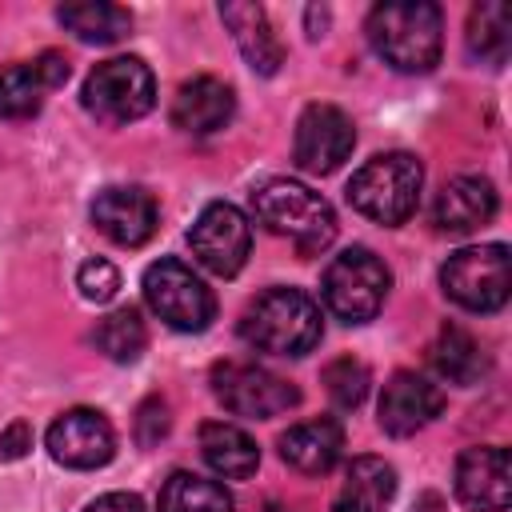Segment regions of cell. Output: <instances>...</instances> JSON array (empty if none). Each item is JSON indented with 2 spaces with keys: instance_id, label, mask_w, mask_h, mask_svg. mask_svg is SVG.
<instances>
[{
  "instance_id": "1",
  "label": "cell",
  "mask_w": 512,
  "mask_h": 512,
  "mask_svg": "<svg viewBox=\"0 0 512 512\" xmlns=\"http://www.w3.org/2000/svg\"><path fill=\"white\" fill-rule=\"evenodd\" d=\"M368 44L396 72H432L444 48V16L428 0H392L368 12Z\"/></svg>"
},
{
  "instance_id": "2",
  "label": "cell",
  "mask_w": 512,
  "mask_h": 512,
  "mask_svg": "<svg viewBox=\"0 0 512 512\" xmlns=\"http://www.w3.org/2000/svg\"><path fill=\"white\" fill-rule=\"evenodd\" d=\"M252 212H256V224H264L272 236L292 240L300 256H320L336 240L332 204L300 180H288V176L264 180L252 192Z\"/></svg>"
},
{
  "instance_id": "3",
  "label": "cell",
  "mask_w": 512,
  "mask_h": 512,
  "mask_svg": "<svg viewBox=\"0 0 512 512\" xmlns=\"http://www.w3.org/2000/svg\"><path fill=\"white\" fill-rule=\"evenodd\" d=\"M240 336L244 344H252L256 352H272V356H304L320 344L324 336V320H320V304L300 292V288H268L260 292L244 316H240Z\"/></svg>"
},
{
  "instance_id": "4",
  "label": "cell",
  "mask_w": 512,
  "mask_h": 512,
  "mask_svg": "<svg viewBox=\"0 0 512 512\" xmlns=\"http://www.w3.org/2000/svg\"><path fill=\"white\" fill-rule=\"evenodd\" d=\"M420 188H424V168L412 152H380L352 172L344 192L360 216L396 228L416 212Z\"/></svg>"
},
{
  "instance_id": "5",
  "label": "cell",
  "mask_w": 512,
  "mask_h": 512,
  "mask_svg": "<svg viewBox=\"0 0 512 512\" xmlns=\"http://www.w3.org/2000/svg\"><path fill=\"white\" fill-rule=\"evenodd\" d=\"M392 288V272L372 248H344L332 256L320 280V296L328 312L344 324H364L384 308V296Z\"/></svg>"
},
{
  "instance_id": "6",
  "label": "cell",
  "mask_w": 512,
  "mask_h": 512,
  "mask_svg": "<svg viewBox=\"0 0 512 512\" xmlns=\"http://www.w3.org/2000/svg\"><path fill=\"white\" fill-rule=\"evenodd\" d=\"M440 288L452 304L468 312H496L512 292V256L508 244H476L460 248L440 268Z\"/></svg>"
},
{
  "instance_id": "7",
  "label": "cell",
  "mask_w": 512,
  "mask_h": 512,
  "mask_svg": "<svg viewBox=\"0 0 512 512\" xmlns=\"http://www.w3.org/2000/svg\"><path fill=\"white\" fill-rule=\"evenodd\" d=\"M80 104L104 124H132L144 112H152L156 80L140 56H112L88 72Z\"/></svg>"
},
{
  "instance_id": "8",
  "label": "cell",
  "mask_w": 512,
  "mask_h": 512,
  "mask_svg": "<svg viewBox=\"0 0 512 512\" xmlns=\"http://www.w3.org/2000/svg\"><path fill=\"white\" fill-rule=\"evenodd\" d=\"M144 300L176 332H204L216 316L212 288L176 256H160L144 268Z\"/></svg>"
},
{
  "instance_id": "9",
  "label": "cell",
  "mask_w": 512,
  "mask_h": 512,
  "mask_svg": "<svg viewBox=\"0 0 512 512\" xmlns=\"http://www.w3.org/2000/svg\"><path fill=\"white\" fill-rule=\"evenodd\" d=\"M212 396L228 412L252 416V420H268L300 404V392L284 376L260 364H244V360H224L212 368Z\"/></svg>"
},
{
  "instance_id": "10",
  "label": "cell",
  "mask_w": 512,
  "mask_h": 512,
  "mask_svg": "<svg viewBox=\"0 0 512 512\" xmlns=\"http://www.w3.org/2000/svg\"><path fill=\"white\" fill-rule=\"evenodd\" d=\"M356 148V124L344 108L336 104H308L296 120V136H292V160L312 172V176H328L336 172Z\"/></svg>"
},
{
  "instance_id": "11",
  "label": "cell",
  "mask_w": 512,
  "mask_h": 512,
  "mask_svg": "<svg viewBox=\"0 0 512 512\" xmlns=\"http://www.w3.org/2000/svg\"><path fill=\"white\" fill-rule=\"evenodd\" d=\"M188 244H192V256L216 272V276H236L248 260V248H252V228H248V216L228 204V200H212L192 232H188Z\"/></svg>"
},
{
  "instance_id": "12",
  "label": "cell",
  "mask_w": 512,
  "mask_h": 512,
  "mask_svg": "<svg viewBox=\"0 0 512 512\" xmlns=\"http://www.w3.org/2000/svg\"><path fill=\"white\" fill-rule=\"evenodd\" d=\"M48 452L64 468H104L116 456L112 424L92 408H68L48 428Z\"/></svg>"
},
{
  "instance_id": "13",
  "label": "cell",
  "mask_w": 512,
  "mask_h": 512,
  "mask_svg": "<svg viewBox=\"0 0 512 512\" xmlns=\"http://www.w3.org/2000/svg\"><path fill=\"white\" fill-rule=\"evenodd\" d=\"M456 500L468 512H508V500H512L508 448L500 444L464 448L456 460Z\"/></svg>"
},
{
  "instance_id": "14",
  "label": "cell",
  "mask_w": 512,
  "mask_h": 512,
  "mask_svg": "<svg viewBox=\"0 0 512 512\" xmlns=\"http://www.w3.org/2000/svg\"><path fill=\"white\" fill-rule=\"evenodd\" d=\"M92 224L120 248H140L156 232V200L144 188L112 184L92 200Z\"/></svg>"
},
{
  "instance_id": "15",
  "label": "cell",
  "mask_w": 512,
  "mask_h": 512,
  "mask_svg": "<svg viewBox=\"0 0 512 512\" xmlns=\"http://www.w3.org/2000/svg\"><path fill=\"white\" fill-rule=\"evenodd\" d=\"M444 408V392L420 372H396L380 392V428L388 436H412Z\"/></svg>"
},
{
  "instance_id": "16",
  "label": "cell",
  "mask_w": 512,
  "mask_h": 512,
  "mask_svg": "<svg viewBox=\"0 0 512 512\" xmlns=\"http://www.w3.org/2000/svg\"><path fill=\"white\" fill-rule=\"evenodd\" d=\"M68 80V60L60 52H40L32 64H12L0 72V116L24 120L40 112L44 96Z\"/></svg>"
},
{
  "instance_id": "17",
  "label": "cell",
  "mask_w": 512,
  "mask_h": 512,
  "mask_svg": "<svg viewBox=\"0 0 512 512\" xmlns=\"http://www.w3.org/2000/svg\"><path fill=\"white\" fill-rule=\"evenodd\" d=\"M236 112V92L216 76H192L172 96V124L188 136H212L220 132Z\"/></svg>"
},
{
  "instance_id": "18",
  "label": "cell",
  "mask_w": 512,
  "mask_h": 512,
  "mask_svg": "<svg viewBox=\"0 0 512 512\" xmlns=\"http://www.w3.org/2000/svg\"><path fill=\"white\" fill-rule=\"evenodd\" d=\"M496 204V188L484 176H456L440 188L432 204V224L444 236H468L496 216Z\"/></svg>"
},
{
  "instance_id": "19",
  "label": "cell",
  "mask_w": 512,
  "mask_h": 512,
  "mask_svg": "<svg viewBox=\"0 0 512 512\" xmlns=\"http://www.w3.org/2000/svg\"><path fill=\"white\" fill-rule=\"evenodd\" d=\"M220 20L228 24L240 56L248 60L252 72L260 76H276V68L284 64V44L268 24V12L260 4H220Z\"/></svg>"
},
{
  "instance_id": "20",
  "label": "cell",
  "mask_w": 512,
  "mask_h": 512,
  "mask_svg": "<svg viewBox=\"0 0 512 512\" xmlns=\"http://www.w3.org/2000/svg\"><path fill=\"white\" fill-rule=\"evenodd\" d=\"M344 452V428L332 416L292 424L280 436V460L304 476H324Z\"/></svg>"
},
{
  "instance_id": "21",
  "label": "cell",
  "mask_w": 512,
  "mask_h": 512,
  "mask_svg": "<svg viewBox=\"0 0 512 512\" xmlns=\"http://www.w3.org/2000/svg\"><path fill=\"white\" fill-rule=\"evenodd\" d=\"M396 496V468L380 456H356L332 496V512H384Z\"/></svg>"
},
{
  "instance_id": "22",
  "label": "cell",
  "mask_w": 512,
  "mask_h": 512,
  "mask_svg": "<svg viewBox=\"0 0 512 512\" xmlns=\"http://www.w3.org/2000/svg\"><path fill=\"white\" fill-rule=\"evenodd\" d=\"M200 456L204 464L224 476V480H248L260 464V448L256 440L236 428V424H224V420H208L200 424Z\"/></svg>"
},
{
  "instance_id": "23",
  "label": "cell",
  "mask_w": 512,
  "mask_h": 512,
  "mask_svg": "<svg viewBox=\"0 0 512 512\" xmlns=\"http://www.w3.org/2000/svg\"><path fill=\"white\" fill-rule=\"evenodd\" d=\"M428 360H432V368H436L448 384H460V388L476 384V380L488 372V356H484L480 340H476L468 328H460V324H444V328H440V336H436L432 348H428Z\"/></svg>"
},
{
  "instance_id": "24",
  "label": "cell",
  "mask_w": 512,
  "mask_h": 512,
  "mask_svg": "<svg viewBox=\"0 0 512 512\" xmlns=\"http://www.w3.org/2000/svg\"><path fill=\"white\" fill-rule=\"evenodd\" d=\"M56 20L84 44H116L132 32V16L120 4H104V0H88V4H60Z\"/></svg>"
},
{
  "instance_id": "25",
  "label": "cell",
  "mask_w": 512,
  "mask_h": 512,
  "mask_svg": "<svg viewBox=\"0 0 512 512\" xmlns=\"http://www.w3.org/2000/svg\"><path fill=\"white\" fill-rule=\"evenodd\" d=\"M156 512H232V496L220 480L172 472L156 496Z\"/></svg>"
},
{
  "instance_id": "26",
  "label": "cell",
  "mask_w": 512,
  "mask_h": 512,
  "mask_svg": "<svg viewBox=\"0 0 512 512\" xmlns=\"http://www.w3.org/2000/svg\"><path fill=\"white\" fill-rule=\"evenodd\" d=\"M512 48V12L508 4H476L468 12V52L488 60V64H504Z\"/></svg>"
},
{
  "instance_id": "27",
  "label": "cell",
  "mask_w": 512,
  "mask_h": 512,
  "mask_svg": "<svg viewBox=\"0 0 512 512\" xmlns=\"http://www.w3.org/2000/svg\"><path fill=\"white\" fill-rule=\"evenodd\" d=\"M92 340H96V348H100L108 360H116V364H132V360H140V352L148 348V328H144L140 312L124 304V308L108 312V316L96 324Z\"/></svg>"
},
{
  "instance_id": "28",
  "label": "cell",
  "mask_w": 512,
  "mask_h": 512,
  "mask_svg": "<svg viewBox=\"0 0 512 512\" xmlns=\"http://www.w3.org/2000/svg\"><path fill=\"white\" fill-rule=\"evenodd\" d=\"M368 384H372L368 364H364V360H356V356H336V360L324 368L328 400H332L336 408H344V412H352V408H360V404H364Z\"/></svg>"
},
{
  "instance_id": "29",
  "label": "cell",
  "mask_w": 512,
  "mask_h": 512,
  "mask_svg": "<svg viewBox=\"0 0 512 512\" xmlns=\"http://www.w3.org/2000/svg\"><path fill=\"white\" fill-rule=\"evenodd\" d=\"M76 288H80L84 300L104 304V300L116 296V288H120V272H116L108 260H84L80 272H76Z\"/></svg>"
},
{
  "instance_id": "30",
  "label": "cell",
  "mask_w": 512,
  "mask_h": 512,
  "mask_svg": "<svg viewBox=\"0 0 512 512\" xmlns=\"http://www.w3.org/2000/svg\"><path fill=\"white\" fill-rule=\"evenodd\" d=\"M168 404L160 400V396H148L144 404H140V412H136V440L144 444V448H152V444H160L164 436H168Z\"/></svg>"
},
{
  "instance_id": "31",
  "label": "cell",
  "mask_w": 512,
  "mask_h": 512,
  "mask_svg": "<svg viewBox=\"0 0 512 512\" xmlns=\"http://www.w3.org/2000/svg\"><path fill=\"white\" fill-rule=\"evenodd\" d=\"M28 448H32V428L24 420H12L0 432V460H20Z\"/></svg>"
},
{
  "instance_id": "32",
  "label": "cell",
  "mask_w": 512,
  "mask_h": 512,
  "mask_svg": "<svg viewBox=\"0 0 512 512\" xmlns=\"http://www.w3.org/2000/svg\"><path fill=\"white\" fill-rule=\"evenodd\" d=\"M84 512H144V504L136 492H108V496L92 500Z\"/></svg>"
}]
</instances>
